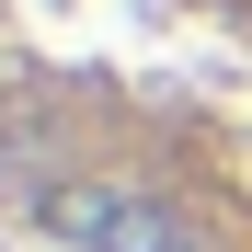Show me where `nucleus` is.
Listing matches in <instances>:
<instances>
[{
    "label": "nucleus",
    "mask_w": 252,
    "mask_h": 252,
    "mask_svg": "<svg viewBox=\"0 0 252 252\" xmlns=\"http://www.w3.org/2000/svg\"><path fill=\"white\" fill-rule=\"evenodd\" d=\"M34 218L58 241H80V252H206L184 206H160L138 184H103V172H46L34 184Z\"/></svg>",
    "instance_id": "f257e3e1"
}]
</instances>
